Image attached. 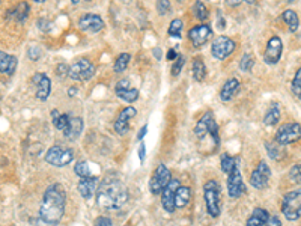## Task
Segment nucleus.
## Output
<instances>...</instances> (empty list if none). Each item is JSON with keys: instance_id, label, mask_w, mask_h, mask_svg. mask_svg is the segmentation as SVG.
I'll return each instance as SVG.
<instances>
[{"instance_id": "nucleus-50", "label": "nucleus", "mask_w": 301, "mask_h": 226, "mask_svg": "<svg viewBox=\"0 0 301 226\" xmlns=\"http://www.w3.org/2000/svg\"><path fill=\"white\" fill-rule=\"evenodd\" d=\"M68 94H69V97H74V95L77 94V89H76V88H71V89L68 91Z\"/></svg>"}, {"instance_id": "nucleus-24", "label": "nucleus", "mask_w": 301, "mask_h": 226, "mask_svg": "<svg viewBox=\"0 0 301 226\" xmlns=\"http://www.w3.org/2000/svg\"><path fill=\"white\" fill-rule=\"evenodd\" d=\"M191 199V190L188 187H181L176 190V193H175V205L178 206V208H182L185 205H188Z\"/></svg>"}, {"instance_id": "nucleus-39", "label": "nucleus", "mask_w": 301, "mask_h": 226, "mask_svg": "<svg viewBox=\"0 0 301 226\" xmlns=\"http://www.w3.org/2000/svg\"><path fill=\"white\" fill-rule=\"evenodd\" d=\"M184 63H185V58H184V56H178V59L175 61V65H173V68H172V74H173V76H178V74L181 73Z\"/></svg>"}, {"instance_id": "nucleus-6", "label": "nucleus", "mask_w": 301, "mask_h": 226, "mask_svg": "<svg viewBox=\"0 0 301 226\" xmlns=\"http://www.w3.org/2000/svg\"><path fill=\"white\" fill-rule=\"evenodd\" d=\"M301 137V127L297 123H289L281 125L276 133V142L281 146L289 145Z\"/></svg>"}, {"instance_id": "nucleus-37", "label": "nucleus", "mask_w": 301, "mask_h": 226, "mask_svg": "<svg viewBox=\"0 0 301 226\" xmlns=\"http://www.w3.org/2000/svg\"><path fill=\"white\" fill-rule=\"evenodd\" d=\"M292 92L297 98L301 97V68H298V71L295 73V77L292 80Z\"/></svg>"}, {"instance_id": "nucleus-28", "label": "nucleus", "mask_w": 301, "mask_h": 226, "mask_svg": "<svg viewBox=\"0 0 301 226\" xmlns=\"http://www.w3.org/2000/svg\"><path fill=\"white\" fill-rule=\"evenodd\" d=\"M220 164H221V170L229 175V173H231V172L238 166V160L234 159V157H231V155H229V154H223V155H221V162H220Z\"/></svg>"}, {"instance_id": "nucleus-23", "label": "nucleus", "mask_w": 301, "mask_h": 226, "mask_svg": "<svg viewBox=\"0 0 301 226\" xmlns=\"http://www.w3.org/2000/svg\"><path fill=\"white\" fill-rule=\"evenodd\" d=\"M270 219V214L262 210V208H256L253 211V214L250 216V219L247 220V226H262L267 223V220Z\"/></svg>"}, {"instance_id": "nucleus-44", "label": "nucleus", "mask_w": 301, "mask_h": 226, "mask_svg": "<svg viewBox=\"0 0 301 226\" xmlns=\"http://www.w3.org/2000/svg\"><path fill=\"white\" fill-rule=\"evenodd\" d=\"M137 154H139V159H140V162L143 163L145 162V157H146V145L141 142L140 145H139V151H137Z\"/></svg>"}, {"instance_id": "nucleus-15", "label": "nucleus", "mask_w": 301, "mask_h": 226, "mask_svg": "<svg viewBox=\"0 0 301 226\" xmlns=\"http://www.w3.org/2000/svg\"><path fill=\"white\" fill-rule=\"evenodd\" d=\"M32 83L35 84V94H37V98L44 101L47 100V97L50 95V79L42 74V73H37L32 77Z\"/></svg>"}, {"instance_id": "nucleus-12", "label": "nucleus", "mask_w": 301, "mask_h": 226, "mask_svg": "<svg viewBox=\"0 0 301 226\" xmlns=\"http://www.w3.org/2000/svg\"><path fill=\"white\" fill-rule=\"evenodd\" d=\"M270 177H271V170H270L268 164L265 162H261L252 173L250 183L255 188H265L270 181Z\"/></svg>"}, {"instance_id": "nucleus-20", "label": "nucleus", "mask_w": 301, "mask_h": 226, "mask_svg": "<svg viewBox=\"0 0 301 226\" xmlns=\"http://www.w3.org/2000/svg\"><path fill=\"white\" fill-rule=\"evenodd\" d=\"M83 131V119L79 118V116H71L69 118V124L66 127V130L63 131L65 133V137L68 139H77Z\"/></svg>"}, {"instance_id": "nucleus-43", "label": "nucleus", "mask_w": 301, "mask_h": 226, "mask_svg": "<svg viewBox=\"0 0 301 226\" xmlns=\"http://www.w3.org/2000/svg\"><path fill=\"white\" fill-rule=\"evenodd\" d=\"M123 89H130V80L122 79L116 83V91H123Z\"/></svg>"}, {"instance_id": "nucleus-27", "label": "nucleus", "mask_w": 301, "mask_h": 226, "mask_svg": "<svg viewBox=\"0 0 301 226\" xmlns=\"http://www.w3.org/2000/svg\"><path fill=\"white\" fill-rule=\"evenodd\" d=\"M279 119H280V109H279V104H273V106L270 107V110L267 112V115H265L263 118V123L265 125H276L279 123Z\"/></svg>"}, {"instance_id": "nucleus-10", "label": "nucleus", "mask_w": 301, "mask_h": 226, "mask_svg": "<svg viewBox=\"0 0 301 226\" xmlns=\"http://www.w3.org/2000/svg\"><path fill=\"white\" fill-rule=\"evenodd\" d=\"M211 50H212V55H214V58L223 61L229 55H232V51L235 50V42L227 37H219L214 42H212Z\"/></svg>"}, {"instance_id": "nucleus-2", "label": "nucleus", "mask_w": 301, "mask_h": 226, "mask_svg": "<svg viewBox=\"0 0 301 226\" xmlns=\"http://www.w3.org/2000/svg\"><path fill=\"white\" fill-rule=\"evenodd\" d=\"M66 195L63 192L62 185L53 184L47 188L44 195V201L40 210V216L47 223H58L65 213Z\"/></svg>"}, {"instance_id": "nucleus-34", "label": "nucleus", "mask_w": 301, "mask_h": 226, "mask_svg": "<svg viewBox=\"0 0 301 226\" xmlns=\"http://www.w3.org/2000/svg\"><path fill=\"white\" fill-rule=\"evenodd\" d=\"M193 12H194V15H196L198 19L202 20V21L208 19V9H206L205 5L201 3V2H196V3H194V6H193Z\"/></svg>"}, {"instance_id": "nucleus-30", "label": "nucleus", "mask_w": 301, "mask_h": 226, "mask_svg": "<svg viewBox=\"0 0 301 226\" xmlns=\"http://www.w3.org/2000/svg\"><path fill=\"white\" fill-rule=\"evenodd\" d=\"M193 76L198 82H202L206 76V68L205 63L202 62V59H194L193 62Z\"/></svg>"}, {"instance_id": "nucleus-35", "label": "nucleus", "mask_w": 301, "mask_h": 226, "mask_svg": "<svg viewBox=\"0 0 301 226\" xmlns=\"http://www.w3.org/2000/svg\"><path fill=\"white\" fill-rule=\"evenodd\" d=\"M181 30H182V21L180 19H175L170 26H169V33L175 38H180L181 37Z\"/></svg>"}, {"instance_id": "nucleus-19", "label": "nucleus", "mask_w": 301, "mask_h": 226, "mask_svg": "<svg viewBox=\"0 0 301 226\" xmlns=\"http://www.w3.org/2000/svg\"><path fill=\"white\" fill-rule=\"evenodd\" d=\"M97 187H98V178L91 177V178H81L77 188H79V193L84 198V199H89L95 195L97 192Z\"/></svg>"}, {"instance_id": "nucleus-38", "label": "nucleus", "mask_w": 301, "mask_h": 226, "mask_svg": "<svg viewBox=\"0 0 301 226\" xmlns=\"http://www.w3.org/2000/svg\"><path fill=\"white\" fill-rule=\"evenodd\" d=\"M289 178H291V181H294L297 184H301V164H297L291 169Z\"/></svg>"}, {"instance_id": "nucleus-13", "label": "nucleus", "mask_w": 301, "mask_h": 226, "mask_svg": "<svg viewBox=\"0 0 301 226\" xmlns=\"http://www.w3.org/2000/svg\"><path fill=\"white\" fill-rule=\"evenodd\" d=\"M283 51V42L279 37H271L268 44H267V50H265V62L268 65H276L281 56Z\"/></svg>"}, {"instance_id": "nucleus-4", "label": "nucleus", "mask_w": 301, "mask_h": 226, "mask_svg": "<svg viewBox=\"0 0 301 226\" xmlns=\"http://www.w3.org/2000/svg\"><path fill=\"white\" fill-rule=\"evenodd\" d=\"M203 190H205V202H206L208 213L212 217H217L220 214V187L217 181H208Z\"/></svg>"}, {"instance_id": "nucleus-40", "label": "nucleus", "mask_w": 301, "mask_h": 226, "mask_svg": "<svg viewBox=\"0 0 301 226\" xmlns=\"http://www.w3.org/2000/svg\"><path fill=\"white\" fill-rule=\"evenodd\" d=\"M267 151H268V154H270V157H271V159H274V160H279V159H280V151L277 149V146L267 144Z\"/></svg>"}, {"instance_id": "nucleus-21", "label": "nucleus", "mask_w": 301, "mask_h": 226, "mask_svg": "<svg viewBox=\"0 0 301 226\" xmlns=\"http://www.w3.org/2000/svg\"><path fill=\"white\" fill-rule=\"evenodd\" d=\"M17 68V59L8 53H3V51H0V73H5L8 76L14 74Z\"/></svg>"}, {"instance_id": "nucleus-18", "label": "nucleus", "mask_w": 301, "mask_h": 226, "mask_svg": "<svg viewBox=\"0 0 301 226\" xmlns=\"http://www.w3.org/2000/svg\"><path fill=\"white\" fill-rule=\"evenodd\" d=\"M136 116V109L134 107H125L118 116V119L115 121V130L118 134L123 136L128 131V121Z\"/></svg>"}, {"instance_id": "nucleus-36", "label": "nucleus", "mask_w": 301, "mask_h": 226, "mask_svg": "<svg viewBox=\"0 0 301 226\" xmlns=\"http://www.w3.org/2000/svg\"><path fill=\"white\" fill-rule=\"evenodd\" d=\"M253 65H255V59L249 53L244 55L240 61V68L242 69V71H250V69L253 68Z\"/></svg>"}, {"instance_id": "nucleus-29", "label": "nucleus", "mask_w": 301, "mask_h": 226, "mask_svg": "<svg viewBox=\"0 0 301 226\" xmlns=\"http://www.w3.org/2000/svg\"><path fill=\"white\" fill-rule=\"evenodd\" d=\"M283 20H285V23L289 26L291 32H295L298 29V15L295 14V11L286 9L285 12H283Z\"/></svg>"}, {"instance_id": "nucleus-51", "label": "nucleus", "mask_w": 301, "mask_h": 226, "mask_svg": "<svg viewBox=\"0 0 301 226\" xmlns=\"http://www.w3.org/2000/svg\"><path fill=\"white\" fill-rule=\"evenodd\" d=\"M300 100H301V97H300Z\"/></svg>"}, {"instance_id": "nucleus-5", "label": "nucleus", "mask_w": 301, "mask_h": 226, "mask_svg": "<svg viewBox=\"0 0 301 226\" xmlns=\"http://www.w3.org/2000/svg\"><path fill=\"white\" fill-rule=\"evenodd\" d=\"M206 133H209L212 137H214V142L219 144V128L216 124V119L212 112H206L199 121L196 127H194V134H196L199 139H202Z\"/></svg>"}, {"instance_id": "nucleus-11", "label": "nucleus", "mask_w": 301, "mask_h": 226, "mask_svg": "<svg viewBox=\"0 0 301 226\" xmlns=\"http://www.w3.org/2000/svg\"><path fill=\"white\" fill-rule=\"evenodd\" d=\"M227 192L232 198H240L241 195L245 193V184L242 181L241 177V172L238 169V166L229 173V178H227Z\"/></svg>"}, {"instance_id": "nucleus-45", "label": "nucleus", "mask_w": 301, "mask_h": 226, "mask_svg": "<svg viewBox=\"0 0 301 226\" xmlns=\"http://www.w3.org/2000/svg\"><path fill=\"white\" fill-rule=\"evenodd\" d=\"M94 226H112V220L109 217H98Z\"/></svg>"}, {"instance_id": "nucleus-47", "label": "nucleus", "mask_w": 301, "mask_h": 226, "mask_svg": "<svg viewBox=\"0 0 301 226\" xmlns=\"http://www.w3.org/2000/svg\"><path fill=\"white\" fill-rule=\"evenodd\" d=\"M58 74H59V77H63V76H66V74H69V68L66 66V65H59L58 66Z\"/></svg>"}, {"instance_id": "nucleus-32", "label": "nucleus", "mask_w": 301, "mask_h": 226, "mask_svg": "<svg viewBox=\"0 0 301 226\" xmlns=\"http://www.w3.org/2000/svg\"><path fill=\"white\" fill-rule=\"evenodd\" d=\"M76 173L80 178H91L92 177V170L89 167V163H87V162H79L76 164Z\"/></svg>"}, {"instance_id": "nucleus-48", "label": "nucleus", "mask_w": 301, "mask_h": 226, "mask_svg": "<svg viewBox=\"0 0 301 226\" xmlns=\"http://www.w3.org/2000/svg\"><path fill=\"white\" fill-rule=\"evenodd\" d=\"M146 131H148V125L141 127V130H140L139 134H137V141H143V137L146 136Z\"/></svg>"}, {"instance_id": "nucleus-9", "label": "nucleus", "mask_w": 301, "mask_h": 226, "mask_svg": "<svg viewBox=\"0 0 301 226\" xmlns=\"http://www.w3.org/2000/svg\"><path fill=\"white\" fill-rule=\"evenodd\" d=\"M71 160H73V151H71V149H63L60 146H53L45 154V162L50 163L51 166L63 167L68 163H71Z\"/></svg>"}, {"instance_id": "nucleus-49", "label": "nucleus", "mask_w": 301, "mask_h": 226, "mask_svg": "<svg viewBox=\"0 0 301 226\" xmlns=\"http://www.w3.org/2000/svg\"><path fill=\"white\" fill-rule=\"evenodd\" d=\"M175 58H176V51H175V48H170V50H169V53H167V59L173 61Z\"/></svg>"}, {"instance_id": "nucleus-26", "label": "nucleus", "mask_w": 301, "mask_h": 226, "mask_svg": "<svg viewBox=\"0 0 301 226\" xmlns=\"http://www.w3.org/2000/svg\"><path fill=\"white\" fill-rule=\"evenodd\" d=\"M51 118H53V125H55L58 130L65 131L68 124H69V115H60L58 110H53L51 112Z\"/></svg>"}, {"instance_id": "nucleus-42", "label": "nucleus", "mask_w": 301, "mask_h": 226, "mask_svg": "<svg viewBox=\"0 0 301 226\" xmlns=\"http://www.w3.org/2000/svg\"><path fill=\"white\" fill-rule=\"evenodd\" d=\"M157 9H158V12H160V14H166L170 9V3L167 2V0H164V2H158L157 3Z\"/></svg>"}, {"instance_id": "nucleus-31", "label": "nucleus", "mask_w": 301, "mask_h": 226, "mask_svg": "<svg viewBox=\"0 0 301 226\" xmlns=\"http://www.w3.org/2000/svg\"><path fill=\"white\" fill-rule=\"evenodd\" d=\"M130 59H131V56L128 55V53H122V55H119L118 56V59H116V62H115V71L116 73H122V71H125L127 69V66H128V63H130Z\"/></svg>"}, {"instance_id": "nucleus-25", "label": "nucleus", "mask_w": 301, "mask_h": 226, "mask_svg": "<svg viewBox=\"0 0 301 226\" xmlns=\"http://www.w3.org/2000/svg\"><path fill=\"white\" fill-rule=\"evenodd\" d=\"M29 11H30L29 5H27L26 2H21V3L17 5L14 9L9 11L8 17H14V19H15L17 21H23V20L26 19V17H27Z\"/></svg>"}, {"instance_id": "nucleus-14", "label": "nucleus", "mask_w": 301, "mask_h": 226, "mask_svg": "<svg viewBox=\"0 0 301 226\" xmlns=\"http://www.w3.org/2000/svg\"><path fill=\"white\" fill-rule=\"evenodd\" d=\"M180 188V181L178 180H170V183L167 184V187L163 190V196H161V202H163V206H164V210L167 213H173L175 211V193H176V190Z\"/></svg>"}, {"instance_id": "nucleus-46", "label": "nucleus", "mask_w": 301, "mask_h": 226, "mask_svg": "<svg viewBox=\"0 0 301 226\" xmlns=\"http://www.w3.org/2000/svg\"><path fill=\"white\" fill-rule=\"evenodd\" d=\"M265 226H281V222H280V219H277L276 216H273V217H270V219L267 220Z\"/></svg>"}, {"instance_id": "nucleus-41", "label": "nucleus", "mask_w": 301, "mask_h": 226, "mask_svg": "<svg viewBox=\"0 0 301 226\" xmlns=\"http://www.w3.org/2000/svg\"><path fill=\"white\" fill-rule=\"evenodd\" d=\"M41 53H42V51H41L40 47H30V48H29V58H30L32 61H37V59L41 56Z\"/></svg>"}, {"instance_id": "nucleus-33", "label": "nucleus", "mask_w": 301, "mask_h": 226, "mask_svg": "<svg viewBox=\"0 0 301 226\" xmlns=\"http://www.w3.org/2000/svg\"><path fill=\"white\" fill-rule=\"evenodd\" d=\"M116 95L123 100V101H128V103H133L137 100L139 97V91L137 89H123V91H116Z\"/></svg>"}, {"instance_id": "nucleus-22", "label": "nucleus", "mask_w": 301, "mask_h": 226, "mask_svg": "<svg viewBox=\"0 0 301 226\" xmlns=\"http://www.w3.org/2000/svg\"><path fill=\"white\" fill-rule=\"evenodd\" d=\"M240 89V82L238 79H229L224 86H223V89L220 92V97L223 101H229V100H232V97L238 92Z\"/></svg>"}, {"instance_id": "nucleus-3", "label": "nucleus", "mask_w": 301, "mask_h": 226, "mask_svg": "<svg viewBox=\"0 0 301 226\" xmlns=\"http://www.w3.org/2000/svg\"><path fill=\"white\" fill-rule=\"evenodd\" d=\"M281 213L289 220H297L301 216V188L285 195L281 205Z\"/></svg>"}, {"instance_id": "nucleus-8", "label": "nucleus", "mask_w": 301, "mask_h": 226, "mask_svg": "<svg viewBox=\"0 0 301 226\" xmlns=\"http://www.w3.org/2000/svg\"><path fill=\"white\" fill-rule=\"evenodd\" d=\"M170 183V172L167 170V167L164 164H160L151 178V183H149V190L154 193V195H160L163 190L167 187V184Z\"/></svg>"}, {"instance_id": "nucleus-1", "label": "nucleus", "mask_w": 301, "mask_h": 226, "mask_svg": "<svg viewBox=\"0 0 301 226\" xmlns=\"http://www.w3.org/2000/svg\"><path fill=\"white\" fill-rule=\"evenodd\" d=\"M127 199L128 192L125 185L115 178L104 180L97 192V204L104 210H119Z\"/></svg>"}, {"instance_id": "nucleus-17", "label": "nucleus", "mask_w": 301, "mask_h": 226, "mask_svg": "<svg viewBox=\"0 0 301 226\" xmlns=\"http://www.w3.org/2000/svg\"><path fill=\"white\" fill-rule=\"evenodd\" d=\"M79 26L81 30H86V32H100L104 27V21L100 15L86 14L79 20Z\"/></svg>"}, {"instance_id": "nucleus-16", "label": "nucleus", "mask_w": 301, "mask_h": 226, "mask_svg": "<svg viewBox=\"0 0 301 226\" xmlns=\"http://www.w3.org/2000/svg\"><path fill=\"white\" fill-rule=\"evenodd\" d=\"M211 35H212L211 27L208 24H201V26L193 27L188 33V37H190V41L193 42L194 47H201L209 40Z\"/></svg>"}, {"instance_id": "nucleus-7", "label": "nucleus", "mask_w": 301, "mask_h": 226, "mask_svg": "<svg viewBox=\"0 0 301 226\" xmlns=\"http://www.w3.org/2000/svg\"><path fill=\"white\" fill-rule=\"evenodd\" d=\"M94 74L95 66L87 59H79L69 66V77L73 80H89Z\"/></svg>"}]
</instances>
